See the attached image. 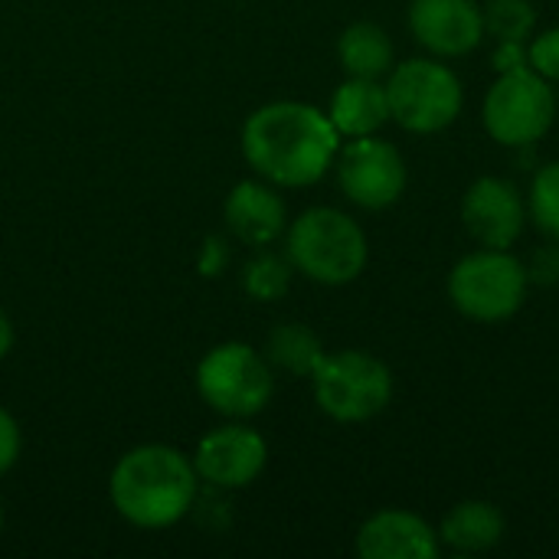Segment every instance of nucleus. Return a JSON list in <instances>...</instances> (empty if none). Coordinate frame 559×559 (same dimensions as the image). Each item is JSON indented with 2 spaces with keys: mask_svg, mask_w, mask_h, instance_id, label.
Returning a JSON list of instances; mask_svg holds the SVG:
<instances>
[{
  "mask_svg": "<svg viewBox=\"0 0 559 559\" xmlns=\"http://www.w3.org/2000/svg\"><path fill=\"white\" fill-rule=\"evenodd\" d=\"M531 216L550 239L559 242V160L537 170L531 183Z\"/></svg>",
  "mask_w": 559,
  "mask_h": 559,
  "instance_id": "obj_21",
  "label": "nucleus"
},
{
  "mask_svg": "<svg viewBox=\"0 0 559 559\" xmlns=\"http://www.w3.org/2000/svg\"><path fill=\"white\" fill-rule=\"evenodd\" d=\"M341 151L334 121L305 102H272L249 115L242 154L255 174L278 187H311Z\"/></svg>",
  "mask_w": 559,
  "mask_h": 559,
  "instance_id": "obj_1",
  "label": "nucleus"
},
{
  "mask_svg": "<svg viewBox=\"0 0 559 559\" xmlns=\"http://www.w3.org/2000/svg\"><path fill=\"white\" fill-rule=\"evenodd\" d=\"M200 475L193 462L170 445H138L111 472L115 511L144 531L177 524L197 501Z\"/></svg>",
  "mask_w": 559,
  "mask_h": 559,
  "instance_id": "obj_2",
  "label": "nucleus"
},
{
  "mask_svg": "<svg viewBox=\"0 0 559 559\" xmlns=\"http://www.w3.org/2000/svg\"><path fill=\"white\" fill-rule=\"evenodd\" d=\"M390 118L406 131L432 134L449 128L462 111V82L459 75L432 59H409L393 69L386 82Z\"/></svg>",
  "mask_w": 559,
  "mask_h": 559,
  "instance_id": "obj_7",
  "label": "nucleus"
},
{
  "mask_svg": "<svg viewBox=\"0 0 559 559\" xmlns=\"http://www.w3.org/2000/svg\"><path fill=\"white\" fill-rule=\"evenodd\" d=\"M311 380L318 406L337 423H367L383 413L393 396L390 367L364 350L324 354Z\"/></svg>",
  "mask_w": 559,
  "mask_h": 559,
  "instance_id": "obj_4",
  "label": "nucleus"
},
{
  "mask_svg": "<svg viewBox=\"0 0 559 559\" xmlns=\"http://www.w3.org/2000/svg\"><path fill=\"white\" fill-rule=\"evenodd\" d=\"M10 347H13V324H10V318L0 311V360L10 354Z\"/></svg>",
  "mask_w": 559,
  "mask_h": 559,
  "instance_id": "obj_27",
  "label": "nucleus"
},
{
  "mask_svg": "<svg viewBox=\"0 0 559 559\" xmlns=\"http://www.w3.org/2000/svg\"><path fill=\"white\" fill-rule=\"evenodd\" d=\"M337 128V134L347 138H364L380 131L390 121V98H386V85H380L377 79H360L350 75L331 98V115H328Z\"/></svg>",
  "mask_w": 559,
  "mask_h": 559,
  "instance_id": "obj_15",
  "label": "nucleus"
},
{
  "mask_svg": "<svg viewBox=\"0 0 559 559\" xmlns=\"http://www.w3.org/2000/svg\"><path fill=\"white\" fill-rule=\"evenodd\" d=\"M0 527H3V504H0Z\"/></svg>",
  "mask_w": 559,
  "mask_h": 559,
  "instance_id": "obj_28",
  "label": "nucleus"
},
{
  "mask_svg": "<svg viewBox=\"0 0 559 559\" xmlns=\"http://www.w3.org/2000/svg\"><path fill=\"white\" fill-rule=\"evenodd\" d=\"M357 554L364 559H436L439 537L409 511H380L360 527Z\"/></svg>",
  "mask_w": 559,
  "mask_h": 559,
  "instance_id": "obj_13",
  "label": "nucleus"
},
{
  "mask_svg": "<svg viewBox=\"0 0 559 559\" xmlns=\"http://www.w3.org/2000/svg\"><path fill=\"white\" fill-rule=\"evenodd\" d=\"M341 66L360 79H380L393 66V43L377 23H354L341 33L337 43Z\"/></svg>",
  "mask_w": 559,
  "mask_h": 559,
  "instance_id": "obj_17",
  "label": "nucleus"
},
{
  "mask_svg": "<svg viewBox=\"0 0 559 559\" xmlns=\"http://www.w3.org/2000/svg\"><path fill=\"white\" fill-rule=\"evenodd\" d=\"M265 360L292 377H311L324 360V347L305 324H278L265 341Z\"/></svg>",
  "mask_w": 559,
  "mask_h": 559,
  "instance_id": "obj_18",
  "label": "nucleus"
},
{
  "mask_svg": "<svg viewBox=\"0 0 559 559\" xmlns=\"http://www.w3.org/2000/svg\"><path fill=\"white\" fill-rule=\"evenodd\" d=\"M527 278V269L508 249H481L452 269L449 298L475 321H504L524 305Z\"/></svg>",
  "mask_w": 559,
  "mask_h": 559,
  "instance_id": "obj_6",
  "label": "nucleus"
},
{
  "mask_svg": "<svg viewBox=\"0 0 559 559\" xmlns=\"http://www.w3.org/2000/svg\"><path fill=\"white\" fill-rule=\"evenodd\" d=\"M534 278L544 282V285L559 282V246L540 249V252L534 255Z\"/></svg>",
  "mask_w": 559,
  "mask_h": 559,
  "instance_id": "obj_25",
  "label": "nucleus"
},
{
  "mask_svg": "<svg viewBox=\"0 0 559 559\" xmlns=\"http://www.w3.org/2000/svg\"><path fill=\"white\" fill-rule=\"evenodd\" d=\"M292 269H295L292 259H282L275 252H262L246 265L242 285H246L249 298H255V301H278L292 285Z\"/></svg>",
  "mask_w": 559,
  "mask_h": 559,
  "instance_id": "obj_19",
  "label": "nucleus"
},
{
  "mask_svg": "<svg viewBox=\"0 0 559 559\" xmlns=\"http://www.w3.org/2000/svg\"><path fill=\"white\" fill-rule=\"evenodd\" d=\"M269 449L265 439L249 426H223L210 432L193 455V468L200 481H210L213 488L233 491L252 485L265 468Z\"/></svg>",
  "mask_w": 559,
  "mask_h": 559,
  "instance_id": "obj_10",
  "label": "nucleus"
},
{
  "mask_svg": "<svg viewBox=\"0 0 559 559\" xmlns=\"http://www.w3.org/2000/svg\"><path fill=\"white\" fill-rule=\"evenodd\" d=\"M337 183L347 200L364 210H383L400 200L406 187V164L390 141L373 134L354 138L337 160Z\"/></svg>",
  "mask_w": 559,
  "mask_h": 559,
  "instance_id": "obj_9",
  "label": "nucleus"
},
{
  "mask_svg": "<svg viewBox=\"0 0 559 559\" xmlns=\"http://www.w3.org/2000/svg\"><path fill=\"white\" fill-rule=\"evenodd\" d=\"M439 537H442V544H449L452 550H462V554L491 550L504 537V514L488 501H465L445 514Z\"/></svg>",
  "mask_w": 559,
  "mask_h": 559,
  "instance_id": "obj_16",
  "label": "nucleus"
},
{
  "mask_svg": "<svg viewBox=\"0 0 559 559\" xmlns=\"http://www.w3.org/2000/svg\"><path fill=\"white\" fill-rule=\"evenodd\" d=\"M409 26L436 56H465L485 36V13L475 0H413Z\"/></svg>",
  "mask_w": 559,
  "mask_h": 559,
  "instance_id": "obj_12",
  "label": "nucleus"
},
{
  "mask_svg": "<svg viewBox=\"0 0 559 559\" xmlns=\"http://www.w3.org/2000/svg\"><path fill=\"white\" fill-rule=\"evenodd\" d=\"M557 115V95L550 82L531 69L518 66L501 72L485 98V128L495 141L508 147H524L540 141Z\"/></svg>",
  "mask_w": 559,
  "mask_h": 559,
  "instance_id": "obj_8",
  "label": "nucleus"
},
{
  "mask_svg": "<svg viewBox=\"0 0 559 559\" xmlns=\"http://www.w3.org/2000/svg\"><path fill=\"white\" fill-rule=\"evenodd\" d=\"M537 23V10L531 7V0H491L485 7V26L501 39H514L524 43V36H531Z\"/></svg>",
  "mask_w": 559,
  "mask_h": 559,
  "instance_id": "obj_20",
  "label": "nucleus"
},
{
  "mask_svg": "<svg viewBox=\"0 0 559 559\" xmlns=\"http://www.w3.org/2000/svg\"><path fill=\"white\" fill-rule=\"evenodd\" d=\"M226 262H229V246H226V239L210 236V239L203 242V252H200V272H203L206 278H216V275H223Z\"/></svg>",
  "mask_w": 559,
  "mask_h": 559,
  "instance_id": "obj_24",
  "label": "nucleus"
},
{
  "mask_svg": "<svg viewBox=\"0 0 559 559\" xmlns=\"http://www.w3.org/2000/svg\"><path fill=\"white\" fill-rule=\"evenodd\" d=\"M527 62L531 69H537L544 79H554L559 82V26L557 29H547L534 39V46L527 49Z\"/></svg>",
  "mask_w": 559,
  "mask_h": 559,
  "instance_id": "obj_22",
  "label": "nucleus"
},
{
  "mask_svg": "<svg viewBox=\"0 0 559 559\" xmlns=\"http://www.w3.org/2000/svg\"><path fill=\"white\" fill-rule=\"evenodd\" d=\"M495 66H498L501 72L518 69V66H531V62H527V52H524V43H514V39L501 43V49H498V56H495Z\"/></svg>",
  "mask_w": 559,
  "mask_h": 559,
  "instance_id": "obj_26",
  "label": "nucleus"
},
{
  "mask_svg": "<svg viewBox=\"0 0 559 559\" xmlns=\"http://www.w3.org/2000/svg\"><path fill=\"white\" fill-rule=\"evenodd\" d=\"M292 265L321 285H347L367 265V236L341 210H305L288 229Z\"/></svg>",
  "mask_w": 559,
  "mask_h": 559,
  "instance_id": "obj_3",
  "label": "nucleus"
},
{
  "mask_svg": "<svg viewBox=\"0 0 559 559\" xmlns=\"http://www.w3.org/2000/svg\"><path fill=\"white\" fill-rule=\"evenodd\" d=\"M197 390L216 413L246 419L269 406L275 393L272 364L249 344H219L197 367Z\"/></svg>",
  "mask_w": 559,
  "mask_h": 559,
  "instance_id": "obj_5",
  "label": "nucleus"
},
{
  "mask_svg": "<svg viewBox=\"0 0 559 559\" xmlns=\"http://www.w3.org/2000/svg\"><path fill=\"white\" fill-rule=\"evenodd\" d=\"M462 219L472 239H478L485 249H508L524 233L527 210L514 183L501 177H481L462 200Z\"/></svg>",
  "mask_w": 559,
  "mask_h": 559,
  "instance_id": "obj_11",
  "label": "nucleus"
},
{
  "mask_svg": "<svg viewBox=\"0 0 559 559\" xmlns=\"http://www.w3.org/2000/svg\"><path fill=\"white\" fill-rule=\"evenodd\" d=\"M16 455H20V426L7 409H0V475L13 468Z\"/></svg>",
  "mask_w": 559,
  "mask_h": 559,
  "instance_id": "obj_23",
  "label": "nucleus"
},
{
  "mask_svg": "<svg viewBox=\"0 0 559 559\" xmlns=\"http://www.w3.org/2000/svg\"><path fill=\"white\" fill-rule=\"evenodd\" d=\"M226 223L246 246H272L285 233V200L259 180H242L226 197Z\"/></svg>",
  "mask_w": 559,
  "mask_h": 559,
  "instance_id": "obj_14",
  "label": "nucleus"
}]
</instances>
